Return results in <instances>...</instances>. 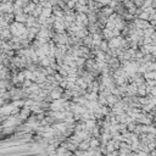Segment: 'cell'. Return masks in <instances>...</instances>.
I'll return each instance as SVG.
<instances>
[{
    "label": "cell",
    "mask_w": 156,
    "mask_h": 156,
    "mask_svg": "<svg viewBox=\"0 0 156 156\" xmlns=\"http://www.w3.org/2000/svg\"><path fill=\"white\" fill-rule=\"evenodd\" d=\"M99 146H100V141H99L98 139L91 138V139L89 140V147H90V149H98Z\"/></svg>",
    "instance_id": "cell-2"
},
{
    "label": "cell",
    "mask_w": 156,
    "mask_h": 156,
    "mask_svg": "<svg viewBox=\"0 0 156 156\" xmlns=\"http://www.w3.org/2000/svg\"><path fill=\"white\" fill-rule=\"evenodd\" d=\"M78 149L82 150V151H87L89 149V141L88 140H83L78 144Z\"/></svg>",
    "instance_id": "cell-3"
},
{
    "label": "cell",
    "mask_w": 156,
    "mask_h": 156,
    "mask_svg": "<svg viewBox=\"0 0 156 156\" xmlns=\"http://www.w3.org/2000/svg\"><path fill=\"white\" fill-rule=\"evenodd\" d=\"M143 78L144 80H150V79H156V72H145L143 74Z\"/></svg>",
    "instance_id": "cell-1"
},
{
    "label": "cell",
    "mask_w": 156,
    "mask_h": 156,
    "mask_svg": "<svg viewBox=\"0 0 156 156\" xmlns=\"http://www.w3.org/2000/svg\"><path fill=\"white\" fill-rule=\"evenodd\" d=\"M51 15H52L51 7H45V9H43V10H41V16H44L45 18H49Z\"/></svg>",
    "instance_id": "cell-4"
}]
</instances>
